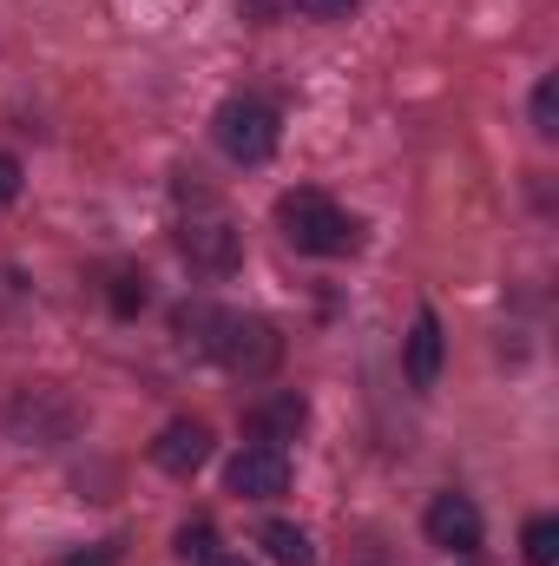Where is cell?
<instances>
[{"label":"cell","instance_id":"obj_11","mask_svg":"<svg viewBox=\"0 0 559 566\" xmlns=\"http://www.w3.org/2000/svg\"><path fill=\"white\" fill-rule=\"evenodd\" d=\"M520 554H527V566H553V560H559V521H553V514L527 521V534H520Z\"/></svg>","mask_w":559,"mask_h":566},{"label":"cell","instance_id":"obj_13","mask_svg":"<svg viewBox=\"0 0 559 566\" xmlns=\"http://www.w3.org/2000/svg\"><path fill=\"white\" fill-rule=\"evenodd\" d=\"M534 133H540V139H553L559 133V80L553 73L534 86Z\"/></svg>","mask_w":559,"mask_h":566},{"label":"cell","instance_id":"obj_17","mask_svg":"<svg viewBox=\"0 0 559 566\" xmlns=\"http://www.w3.org/2000/svg\"><path fill=\"white\" fill-rule=\"evenodd\" d=\"M204 566H251V560H244V554H211Z\"/></svg>","mask_w":559,"mask_h":566},{"label":"cell","instance_id":"obj_10","mask_svg":"<svg viewBox=\"0 0 559 566\" xmlns=\"http://www.w3.org/2000/svg\"><path fill=\"white\" fill-rule=\"evenodd\" d=\"M257 541L271 547V560H277V566H309V560H316L309 534H303V527H289V521H264V534H257Z\"/></svg>","mask_w":559,"mask_h":566},{"label":"cell","instance_id":"obj_14","mask_svg":"<svg viewBox=\"0 0 559 566\" xmlns=\"http://www.w3.org/2000/svg\"><path fill=\"white\" fill-rule=\"evenodd\" d=\"M178 554H184V560H211V521L178 527Z\"/></svg>","mask_w":559,"mask_h":566},{"label":"cell","instance_id":"obj_8","mask_svg":"<svg viewBox=\"0 0 559 566\" xmlns=\"http://www.w3.org/2000/svg\"><path fill=\"white\" fill-rule=\"evenodd\" d=\"M309 422V402L296 396V389H283V396H264V402H251V416H244V428L257 434V441H271V448H283V441H296V428Z\"/></svg>","mask_w":559,"mask_h":566},{"label":"cell","instance_id":"obj_9","mask_svg":"<svg viewBox=\"0 0 559 566\" xmlns=\"http://www.w3.org/2000/svg\"><path fill=\"white\" fill-rule=\"evenodd\" d=\"M402 363H409V382H415V389H434V382H441V316H434V310L415 316L409 356H402Z\"/></svg>","mask_w":559,"mask_h":566},{"label":"cell","instance_id":"obj_5","mask_svg":"<svg viewBox=\"0 0 559 566\" xmlns=\"http://www.w3.org/2000/svg\"><path fill=\"white\" fill-rule=\"evenodd\" d=\"M231 494H244V501H277L283 488H289V454L271 448V441H251L238 461H231Z\"/></svg>","mask_w":559,"mask_h":566},{"label":"cell","instance_id":"obj_3","mask_svg":"<svg viewBox=\"0 0 559 566\" xmlns=\"http://www.w3.org/2000/svg\"><path fill=\"white\" fill-rule=\"evenodd\" d=\"M211 139H218L224 158H238V165H264V158L277 151V139H283L277 106H271V99L238 93V99H224V106L211 113Z\"/></svg>","mask_w":559,"mask_h":566},{"label":"cell","instance_id":"obj_16","mask_svg":"<svg viewBox=\"0 0 559 566\" xmlns=\"http://www.w3.org/2000/svg\"><path fill=\"white\" fill-rule=\"evenodd\" d=\"M13 198H20V158L0 151V205H13Z\"/></svg>","mask_w":559,"mask_h":566},{"label":"cell","instance_id":"obj_15","mask_svg":"<svg viewBox=\"0 0 559 566\" xmlns=\"http://www.w3.org/2000/svg\"><path fill=\"white\" fill-rule=\"evenodd\" d=\"M362 0H296V13H309V20H349Z\"/></svg>","mask_w":559,"mask_h":566},{"label":"cell","instance_id":"obj_12","mask_svg":"<svg viewBox=\"0 0 559 566\" xmlns=\"http://www.w3.org/2000/svg\"><path fill=\"white\" fill-rule=\"evenodd\" d=\"M106 303H113L119 316H139V310H145V271H113V283H106Z\"/></svg>","mask_w":559,"mask_h":566},{"label":"cell","instance_id":"obj_1","mask_svg":"<svg viewBox=\"0 0 559 566\" xmlns=\"http://www.w3.org/2000/svg\"><path fill=\"white\" fill-rule=\"evenodd\" d=\"M178 336L191 343V349H211L224 369H238V376H271L283 363V336L264 323V316H231V310H218V303H184L178 310Z\"/></svg>","mask_w":559,"mask_h":566},{"label":"cell","instance_id":"obj_7","mask_svg":"<svg viewBox=\"0 0 559 566\" xmlns=\"http://www.w3.org/2000/svg\"><path fill=\"white\" fill-rule=\"evenodd\" d=\"M151 461H158L165 474H178V481L198 474V468L211 461V428L204 422H171L158 441H151Z\"/></svg>","mask_w":559,"mask_h":566},{"label":"cell","instance_id":"obj_4","mask_svg":"<svg viewBox=\"0 0 559 566\" xmlns=\"http://www.w3.org/2000/svg\"><path fill=\"white\" fill-rule=\"evenodd\" d=\"M178 251L191 258V271H211V277L238 271V258H244V244H238V224H231L224 211L184 218V231H178Z\"/></svg>","mask_w":559,"mask_h":566},{"label":"cell","instance_id":"obj_2","mask_svg":"<svg viewBox=\"0 0 559 566\" xmlns=\"http://www.w3.org/2000/svg\"><path fill=\"white\" fill-rule=\"evenodd\" d=\"M277 224H283V238H289L296 251H309V258H349V251L362 244V224H356L336 198H323V191H283Z\"/></svg>","mask_w":559,"mask_h":566},{"label":"cell","instance_id":"obj_6","mask_svg":"<svg viewBox=\"0 0 559 566\" xmlns=\"http://www.w3.org/2000/svg\"><path fill=\"white\" fill-rule=\"evenodd\" d=\"M421 527H428V541L447 547V554H474V547H481V507H474L467 494H434L428 514H421Z\"/></svg>","mask_w":559,"mask_h":566}]
</instances>
